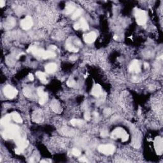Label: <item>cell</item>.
I'll use <instances>...</instances> for the list:
<instances>
[{
  "instance_id": "1",
  "label": "cell",
  "mask_w": 163,
  "mask_h": 163,
  "mask_svg": "<svg viewBox=\"0 0 163 163\" xmlns=\"http://www.w3.org/2000/svg\"><path fill=\"white\" fill-rule=\"evenodd\" d=\"M19 127L15 125H8L3 133V136L5 139H15L19 136Z\"/></svg>"
},
{
  "instance_id": "2",
  "label": "cell",
  "mask_w": 163,
  "mask_h": 163,
  "mask_svg": "<svg viewBox=\"0 0 163 163\" xmlns=\"http://www.w3.org/2000/svg\"><path fill=\"white\" fill-rule=\"evenodd\" d=\"M111 137L113 139H117V138H121L122 142H125L128 139L129 135L127 133L125 132L124 129L122 128H117L115 129L112 133Z\"/></svg>"
},
{
  "instance_id": "3",
  "label": "cell",
  "mask_w": 163,
  "mask_h": 163,
  "mask_svg": "<svg viewBox=\"0 0 163 163\" xmlns=\"http://www.w3.org/2000/svg\"><path fill=\"white\" fill-rule=\"evenodd\" d=\"M135 18L136 22L139 25H144L147 22V14H146L145 11L141 10V9H136Z\"/></svg>"
},
{
  "instance_id": "4",
  "label": "cell",
  "mask_w": 163,
  "mask_h": 163,
  "mask_svg": "<svg viewBox=\"0 0 163 163\" xmlns=\"http://www.w3.org/2000/svg\"><path fill=\"white\" fill-rule=\"evenodd\" d=\"M98 150L106 155L113 154L115 150V147L112 145H101L98 147Z\"/></svg>"
},
{
  "instance_id": "5",
  "label": "cell",
  "mask_w": 163,
  "mask_h": 163,
  "mask_svg": "<svg viewBox=\"0 0 163 163\" xmlns=\"http://www.w3.org/2000/svg\"><path fill=\"white\" fill-rule=\"evenodd\" d=\"M4 94L8 98H14L18 94V91L15 88L11 85H6L3 89Z\"/></svg>"
},
{
  "instance_id": "6",
  "label": "cell",
  "mask_w": 163,
  "mask_h": 163,
  "mask_svg": "<svg viewBox=\"0 0 163 163\" xmlns=\"http://www.w3.org/2000/svg\"><path fill=\"white\" fill-rule=\"evenodd\" d=\"M33 19L30 16H27L21 21V27L24 30L29 29L33 26Z\"/></svg>"
},
{
  "instance_id": "7",
  "label": "cell",
  "mask_w": 163,
  "mask_h": 163,
  "mask_svg": "<svg viewBox=\"0 0 163 163\" xmlns=\"http://www.w3.org/2000/svg\"><path fill=\"white\" fill-rule=\"evenodd\" d=\"M154 147L157 154H162L163 150L162 138H161V137H157V138H156L154 142Z\"/></svg>"
},
{
  "instance_id": "8",
  "label": "cell",
  "mask_w": 163,
  "mask_h": 163,
  "mask_svg": "<svg viewBox=\"0 0 163 163\" xmlns=\"http://www.w3.org/2000/svg\"><path fill=\"white\" fill-rule=\"evenodd\" d=\"M129 72H133V73H139L141 70L140 63H139V61H133L129 66Z\"/></svg>"
},
{
  "instance_id": "9",
  "label": "cell",
  "mask_w": 163,
  "mask_h": 163,
  "mask_svg": "<svg viewBox=\"0 0 163 163\" xmlns=\"http://www.w3.org/2000/svg\"><path fill=\"white\" fill-rule=\"evenodd\" d=\"M45 51V50H43V49H38V48L35 47V46H30L28 50V52H31L34 55L40 57H42Z\"/></svg>"
},
{
  "instance_id": "10",
  "label": "cell",
  "mask_w": 163,
  "mask_h": 163,
  "mask_svg": "<svg viewBox=\"0 0 163 163\" xmlns=\"http://www.w3.org/2000/svg\"><path fill=\"white\" fill-rule=\"evenodd\" d=\"M96 34L94 32H90L84 35V41L87 43H92L96 40Z\"/></svg>"
},
{
  "instance_id": "11",
  "label": "cell",
  "mask_w": 163,
  "mask_h": 163,
  "mask_svg": "<svg viewBox=\"0 0 163 163\" xmlns=\"http://www.w3.org/2000/svg\"><path fill=\"white\" fill-rule=\"evenodd\" d=\"M101 93L102 89L101 85H99V84H96V85L93 87L92 89V95L94 96L95 97H99V96L101 94Z\"/></svg>"
},
{
  "instance_id": "12",
  "label": "cell",
  "mask_w": 163,
  "mask_h": 163,
  "mask_svg": "<svg viewBox=\"0 0 163 163\" xmlns=\"http://www.w3.org/2000/svg\"><path fill=\"white\" fill-rule=\"evenodd\" d=\"M50 107L52 110L55 113H59L61 111V106L59 102L56 100H53L50 104Z\"/></svg>"
},
{
  "instance_id": "13",
  "label": "cell",
  "mask_w": 163,
  "mask_h": 163,
  "mask_svg": "<svg viewBox=\"0 0 163 163\" xmlns=\"http://www.w3.org/2000/svg\"><path fill=\"white\" fill-rule=\"evenodd\" d=\"M57 69V65L54 63H50L45 66V72L48 73H54Z\"/></svg>"
},
{
  "instance_id": "14",
  "label": "cell",
  "mask_w": 163,
  "mask_h": 163,
  "mask_svg": "<svg viewBox=\"0 0 163 163\" xmlns=\"http://www.w3.org/2000/svg\"><path fill=\"white\" fill-rule=\"evenodd\" d=\"M12 119L11 117V114H8L6 116L3 117L1 120V124L3 125H8L9 122H10L11 119Z\"/></svg>"
},
{
  "instance_id": "15",
  "label": "cell",
  "mask_w": 163,
  "mask_h": 163,
  "mask_svg": "<svg viewBox=\"0 0 163 163\" xmlns=\"http://www.w3.org/2000/svg\"><path fill=\"white\" fill-rule=\"evenodd\" d=\"M36 75H37V77L39 78L40 80L42 83H43V84H46V83H47V80H46V76L44 73L38 71V72H37V73H36Z\"/></svg>"
},
{
  "instance_id": "16",
  "label": "cell",
  "mask_w": 163,
  "mask_h": 163,
  "mask_svg": "<svg viewBox=\"0 0 163 163\" xmlns=\"http://www.w3.org/2000/svg\"><path fill=\"white\" fill-rule=\"evenodd\" d=\"M55 57V52H54L52 50H46L44 52L43 55V59H49V58H54Z\"/></svg>"
},
{
  "instance_id": "17",
  "label": "cell",
  "mask_w": 163,
  "mask_h": 163,
  "mask_svg": "<svg viewBox=\"0 0 163 163\" xmlns=\"http://www.w3.org/2000/svg\"><path fill=\"white\" fill-rule=\"evenodd\" d=\"M79 24L80 25V29H82V30L86 31L89 29V25H88L87 22L86 20H85L84 18H82L80 19Z\"/></svg>"
},
{
  "instance_id": "18",
  "label": "cell",
  "mask_w": 163,
  "mask_h": 163,
  "mask_svg": "<svg viewBox=\"0 0 163 163\" xmlns=\"http://www.w3.org/2000/svg\"><path fill=\"white\" fill-rule=\"evenodd\" d=\"M11 117H12L13 120H14L15 122L17 123H22L23 122L22 119L20 115H19V113H16V112H14V113H11Z\"/></svg>"
},
{
  "instance_id": "19",
  "label": "cell",
  "mask_w": 163,
  "mask_h": 163,
  "mask_svg": "<svg viewBox=\"0 0 163 163\" xmlns=\"http://www.w3.org/2000/svg\"><path fill=\"white\" fill-rule=\"evenodd\" d=\"M75 8V6L73 4H68L66 6L65 8V14H70L71 13H72L73 11V10Z\"/></svg>"
},
{
  "instance_id": "20",
  "label": "cell",
  "mask_w": 163,
  "mask_h": 163,
  "mask_svg": "<svg viewBox=\"0 0 163 163\" xmlns=\"http://www.w3.org/2000/svg\"><path fill=\"white\" fill-rule=\"evenodd\" d=\"M71 124L73 126H80L84 124V121L80 119H73L70 121Z\"/></svg>"
},
{
  "instance_id": "21",
  "label": "cell",
  "mask_w": 163,
  "mask_h": 163,
  "mask_svg": "<svg viewBox=\"0 0 163 163\" xmlns=\"http://www.w3.org/2000/svg\"><path fill=\"white\" fill-rule=\"evenodd\" d=\"M48 99V94L46 93H44L42 95L40 96V100H39V104L41 105H43L45 102L47 101Z\"/></svg>"
},
{
  "instance_id": "22",
  "label": "cell",
  "mask_w": 163,
  "mask_h": 163,
  "mask_svg": "<svg viewBox=\"0 0 163 163\" xmlns=\"http://www.w3.org/2000/svg\"><path fill=\"white\" fill-rule=\"evenodd\" d=\"M66 48L67 50H68L70 52H77L78 51V49H77L75 46H73L72 44L70 43H67L66 45Z\"/></svg>"
},
{
  "instance_id": "23",
  "label": "cell",
  "mask_w": 163,
  "mask_h": 163,
  "mask_svg": "<svg viewBox=\"0 0 163 163\" xmlns=\"http://www.w3.org/2000/svg\"><path fill=\"white\" fill-rule=\"evenodd\" d=\"M15 24V21L14 19L12 18H10L9 20H8V21L6 23V27H8V28H12Z\"/></svg>"
},
{
  "instance_id": "24",
  "label": "cell",
  "mask_w": 163,
  "mask_h": 163,
  "mask_svg": "<svg viewBox=\"0 0 163 163\" xmlns=\"http://www.w3.org/2000/svg\"><path fill=\"white\" fill-rule=\"evenodd\" d=\"M82 13V10H80V9H78V10L73 14V15L72 16V19H73V20L77 19L78 17L80 16Z\"/></svg>"
},
{
  "instance_id": "25",
  "label": "cell",
  "mask_w": 163,
  "mask_h": 163,
  "mask_svg": "<svg viewBox=\"0 0 163 163\" xmlns=\"http://www.w3.org/2000/svg\"><path fill=\"white\" fill-rule=\"evenodd\" d=\"M72 154L74 155L75 156H80V154H81L80 151L79 150L77 149V148H73V149L72 150Z\"/></svg>"
},
{
  "instance_id": "26",
  "label": "cell",
  "mask_w": 163,
  "mask_h": 163,
  "mask_svg": "<svg viewBox=\"0 0 163 163\" xmlns=\"http://www.w3.org/2000/svg\"><path fill=\"white\" fill-rule=\"evenodd\" d=\"M67 85L69 87H72L75 86L76 85V82L73 79H69V80H68V82H67Z\"/></svg>"
},
{
  "instance_id": "27",
  "label": "cell",
  "mask_w": 163,
  "mask_h": 163,
  "mask_svg": "<svg viewBox=\"0 0 163 163\" xmlns=\"http://www.w3.org/2000/svg\"><path fill=\"white\" fill-rule=\"evenodd\" d=\"M37 93L39 95V96H40L41 95H42L43 94H44V90H43V87H40L38 89H37Z\"/></svg>"
},
{
  "instance_id": "28",
  "label": "cell",
  "mask_w": 163,
  "mask_h": 163,
  "mask_svg": "<svg viewBox=\"0 0 163 163\" xmlns=\"http://www.w3.org/2000/svg\"><path fill=\"white\" fill-rule=\"evenodd\" d=\"M24 95L26 96H28V97L30 96L31 92H30V90H29V89H28V88H26V89H24Z\"/></svg>"
},
{
  "instance_id": "29",
  "label": "cell",
  "mask_w": 163,
  "mask_h": 163,
  "mask_svg": "<svg viewBox=\"0 0 163 163\" xmlns=\"http://www.w3.org/2000/svg\"><path fill=\"white\" fill-rule=\"evenodd\" d=\"M84 117H85V119L87 120V121H89L90 119V114L89 112H86L85 113H84Z\"/></svg>"
},
{
  "instance_id": "30",
  "label": "cell",
  "mask_w": 163,
  "mask_h": 163,
  "mask_svg": "<svg viewBox=\"0 0 163 163\" xmlns=\"http://www.w3.org/2000/svg\"><path fill=\"white\" fill-rule=\"evenodd\" d=\"M73 28L75 30H78V29H80V25L79 23H76V24H74L73 26Z\"/></svg>"
},
{
  "instance_id": "31",
  "label": "cell",
  "mask_w": 163,
  "mask_h": 163,
  "mask_svg": "<svg viewBox=\"0 0 163 163\" xmlns=\"http://www.w3.org/2000/svg\"><path fill=\"white\" fill-rule=\"evenodd\" d=\"M101 136L102 137L107 136H108V131H101Z\"/></svg>"
},
{
  "instance_id": "32",
  "label": "cell",
  "mask_w": 163,
  "mask_h": 163,
  "mask_svg": "<svg viewBox=\"0 0 163 163\" xmlns=\"http://www.w3.org/2000/svg\"><path fill=\"white\" fill-rule=\"evenodd\" d=\"M28 78H29V80H31V81L34 80V77H33V74H31V73L29 74V75H28Z\"/></svg>"
},
{
  "instance_id": "33",
  "label": "cell",
  "mask_w": 163,
  "mask_h": 163,
  "mask_svg": "<svg viewBox=\"0 0 163 163\" xmlns=\"http://www.w3.org/2000/svg\"><path fill=\"white\" fill-rule=\"evenodd\" d=\"M5 5V2L4 1H3V0H1V1H0V6H1V8L3 7Z\"/></svg>"
},
{
  "instance_id": "34",
  "label": "cell",
  "mask_w": 163,
  "mask_h": 163,
  "mask_svg": "<svg viewBox=\"0 0 163 163\" xmlns=\"http://www.w3.org/2000/svg\"><path fill=\"white\" fill-rule=\"evenodd\" d=\"M77 59V57L75 56V55H72V56L70 57V58H69V59L72 61H75Z\"/></svg>"
},
{
  "instance_id": "35",
  "label": "cell",
  "mask_w": 163,
  "mask_h": 163,
  "mask_svg": "<svg viewBox=\"0 0 163 163\" xmlns=\"http://www.w3.org/2000/svg\"><path fill=\"white\" fill-rule=\"evenodd\" d=\"M79 161H80V162H87V159H85V157H82V158L80 159Z\"/></svg>"
},
{
  "instance_id": "36",
  "label": "cell",
  "mask_w": 163,
  "mask_h": 163,
  "mask_svg": "<svg viewBox=\"0 0 163 163\" xmlns=\"http://www.w3.org/2000/svg\"><path fill=\"white\" fill-rule=\"evenodd\" d=\"M145 68H147V66H148V64L147 63H145Z\"/></svg>"
}]
</instances>
